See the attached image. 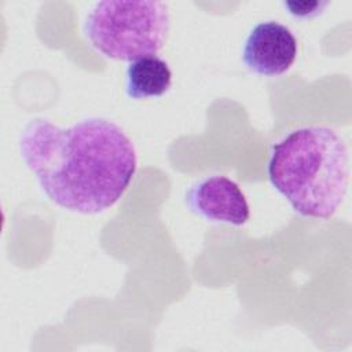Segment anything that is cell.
<instances>
[{
	"label": "cell",
	"instance_id": "6da1fadb",
	"mask_svg": "<svg viewBox=\"0 0 352 352\" xmlns=\"http://www.w3.org/2000/svg\"><path fill=\"white\" fill-rule=\"evenodd\" d=\"M19 151L52 202L84 214L113 206L138 165L135 146L124 129L99 117L69 128L33 118L19 135Z\"/></svg>",
	"mask_w": 352,
	"mask_h": 352
},
{
	"label": "cell",
	"instance_id": "7a4b0ae2",
	"mask_svg": "<svg viewBox=\"0 0 352 352\" xmlns=\"http://www.w3.org/2000/svg\"><path fill=\"white\" fill-rule=\"evenodd\" d=\"M267 172L294 212L330 219L348 191L349 148L330 126H300L272 146Z\"/></svg>",
	"mask_w": 352,
	"mask_h": 352
},
{
	"label": "cell",
	"instance_id": "3957f363",
	"mask_svg": "<svg viewBox=\"0 0 352 352\" xmlns=\"http://www.w3.org/2000/svg\"><path fill=\"white\" fill-rule=\"evenodd\" d=\"M170 30L168 6L154 0H104L87 15L84 33L110 59L133 62L155 56Z\"/></svg>",
	"mask_w": 352,
	"mask_h": 352
},
{
	"label": "cell",
	"instance_id": "277c9868",
	"mask_svg": "<svg viewBox=\"0 0 352 352\" xmlns=\"http://www.w3.org/2000/svg\"><path fill=\"white\" fill-rule=\"evenodd\" d=\"M184 201L192 213L208 221L243 226L250 216L243 191L223 175H212L194 183L186 191Z\"/></svg>",
	"mask_w": 352,
	"mask_h": 352
},
{
	"label": "cell",
	"instance_id": "5b68a950",
	"mask_svg": "<svg viewBox=\"0 0 352 352\" xmlns=\"http://www.w3.org/2000/svg\"><path fill=\"white\" fill-rule=\"evenodd\" d=\"M297 56V40L293 32L276 21L260 22L249 32L242 60L260 76H280L290 69Z\"/></svg>",
	"mask_w": 352,
	"mask_h": 352
},
{
	"label": "cell",
	"instance_id": "8992f818",
	"mask_svg": "<svg viewBox=\"0 0 352 352\" xmlns=\"http://www.w3.org/2000/svg\"><path fill=\"white\" fill-rule=\"evenodd\" d=\"M172 72L168 63L158 56H147L128 65L125 73V92L140 100L157 98L169 91Z\"/></svg>",
	"mask_w": 352,
	"mask_h": 352
},
{
	"label": "cell",
	"instance_id": "52a82bcc",
	"mask_svg": "<svg viewBox=\"0 0 352 352\" xmlns=\"http://www.w3.org/2000/svg\"><path fill=\"white\" fill-rule=\"evenodd\" d=\"M283 6L297 19H312L324 11L329 1H283Z\"/></svg>",
	"mask_w": 352,
	"mask_h": 352
}]
</instances>
